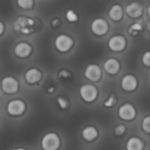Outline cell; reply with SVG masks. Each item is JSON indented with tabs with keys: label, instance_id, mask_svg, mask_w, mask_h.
Returning a JSON list of instances; mask_svg holds the SVG:
<instances>
[{
	"label": "cell",
	"instance_id": "6da1fadb",
	"mask_svg": "<svg viewBox=\"0 0 150 150\" xmlns=\"http://www.w3.org/2000/svg\"><path fill=\"white\" fill-rule=\"evenodd\" d=\"M13 27L16 31L19 33L29 34L33 32L34 21L33 19L27 17H19L15 20Z\"/></svg>",
	"mask_w": 150,
	"mask_h": 150
},
{
	"label": "cell",
	"instance_id": "7a4b0ae2",
	"mask_svg": "<svg viewBox=\"0 0 150 150\" xmlns=\"http://www.w3.org/2000/svg\"><path fill=\"white\" fill-rule=\"evenodd\" d=\"M41 147L44 150H57L60 147V139L57 134L49 133L41 140Z\"/></svg>",
	"mask_w": 150,
	"mask_h": 150
},
{
	"label": "cell",
	"instance_id": "3957f363",
	"mask_svg": "<svg viewBox=\"0 0 150 150\" xmlns=\"http://www.w3.org/2000/svg\"><path fill=\"white\" fill-rule=\"evenodd\" d=\"M80 95L84 101L91 102L96 99L98 96V90L93 85L84 84L80 88Z\"/></svg>",
	"mask_w": 150,
	"mask_h": 150
},
{
	"label": "cell",
	"instance_id": "277c9868",
	"mask_svg": "<svg viewBox=\"0 0 150 150\" xmlns=\"http://www.w3.org/2000/svg\"><path fill=\"white\" fill-rule=\"evenodd\" d=\"M55 47L56 48L61 52H66L68 51L73 45L72 39L65 34H61L55 39Z\"/></svg>",
	"mask_w": 150,
	"mask_h": 150
},
{
	"label": "cell",
	"instance_id": "5b68a950",
	"mask_svg": "<svg viewBox=\"0 0 150 150\" xmlns=\"http://www.w3.org/2000/svg\"><path fill=\"white\" fill-rule=\"evenodd\" d=\"M1 86L5 93L11 94V93H15L18 91V83L15 78L11 76H6L2 80Z\"/></svg>",
	"mask_w": 150,
	"mask_h": 150
},
{
	"label": "cell",
	"instance_id": "8992f818",
	"mask_svg": "<svg viewBox=\"0 0 150 150\" xmlns=\"http://www.w3.org/2000/svg\"><path fill=\"white\" fill-rule=\"evenodd\" d=\"M109 25L103 18H96L91 23V31L97 35H104L107 33Z\"/></svg>",
	"mask_w": 150,
	"mask_h": 150
},
{
	"label": "cell",
	"instance_id": "52a82bcc",
	"mask_svg": "<svg viewBox=\"0 0 150 150\" xmlns=\"http://www.w3.org/2000/svg\"><path fill=\"white\" fill-rule=\"evenodd\" d=\"M25 109V103L21 100H12L7 105V112L13 116L21 115Z\"/></svg>",
	"mask_w": 150,
	"mask_h": 150
},
{
	"label": "cell",
	"instance_id": "ba28073f",
	"mask_svg": "<svg viewBox=\"0 0 150 150\" xmlns=\"http://www.w3.org/2000/svg\"><path fill=\"white\" fill-rule=\"evenodd\" d=\"M135 109L131 104H125L119 109V116L124 120H131L135 117Z\"/></svg>",
	"mask_w": 150,
	"mask_h": 150
},
{
	"label": "cell",
	"instance_id": "9c48e42d",
	"mask_svg": "<svg viewBox=\"0 0 150 150\" xmlns=\"http://www.w3.org/2000/svg\"><path fill=\"white\" fill-rule=\"evenodd\" d=\"M108 46L112 51H115V52L121 51L126 47V39L120 35L113 36L110 39L108 42Z\"/></svg>",
	"mask_w": 150,
	"mask_h": 150
},
{
	"label": "cell",
	"instance_id": "30bf717a",
	"mask_svg": "<svg viewBox=\"0 0 150 150\" xmlns=\"http://www.w3.org/2000/svg\"><path fill=\"white\" fill-rule=\"evenodd\" d=\"M84 75H85V76L89 80L93 81V82H96V81H98L100 79V77L102 76V73H101L100 68L98 65L91 64V65H89L86 68L85 72H84Z\"/></svg>",
	"mask_w": 150,
	"mask_h": 150
},
{
	"label": "cell",
	"instance_id": "8fae6325",
	"mask_svg": "<svg viewBox=\"0 0 150 150\" xmlns=\"http://www.w3.org/2000/svg\"><path fill=\"white\" fill-rule=\"evenodd\" d=\"M121 87L127 91H132L137 87V79L133 75H127L121 80Z\"/></svg>",
	"mask_w": 150,
	"mask_h": 150
},
{
	"label": "cell",
	"instance_id": "7c38bea8",
	"mask_svg": "<svg viewBox=\"0 0 150 150\" xmlns=\"http://www.w3.org/2000/svg\"><path fill=\"white\" fill-rule=\"evenodd\" d=\"M126 11L132 18H138L142 13V6L138 2H133L127 5Z\"/></svg>",
	"mask_w": 150,
	"mask_h": 150
},
{
	"label": "cell",
	"instance_id": "4fadbf2b",
	"mask_svg": "<svg viewBox=\"0 0 150 150\" xmlns=\"http://www.w3.org/2000/svg\"><path fill=\"white\" fill-rule=\"evenodd\" d=\"M31 51L32 47L26 42H20L14 48V53L18 57H26L29 55Z\"/></svg>",
	"mask_w": 150,
	"mask_h": 150
},
{
	"label": "cell",
	"instance_id": "5bb4252c",
	"mask_svg": "<svg viewBox=\"0 0 150 150\" xmlns=\"http://www.w3.org/2000/svg\"><path fill=\"white\" fill-rule=\"evenodd\" d=\"M105 70L111 75L117 74L120 70V63L116 59H108L104 64Z\"/></svg>",
	"mask_w": 150,
	"mask_h": 150
},
{
	"label": "cell",
	"instance_id": "9a60e30c",
	"mask_svg": "<svg viewBox=\"0 0 150 150\" xmlns=\"http://www.w3.org/2000/svg\"><path fill=\"white\" fill-rule=\"evenodd\" d=\"M25 78L29 83H35L41 79V73L36 69H30L25 72Z\"/></svg>",
	"mask_w": 150,
	"mask_h": 150
},
{
	"label": "cell",
	"instance_id": "2e32d148",
	"mask_svg": "<svg viewBox=\"0 0 150 150\" xmlns=\"http://www.w3.org/2000/svg\"><path fill=\"white\" fill-rule=\"evenodd\" d=\"M82 135H83V139L85 141L91 142V141L95 140L98 137V131L93 127H85L83 130Z\"/></svg>",
	"mask_w": 150,
	"mask_h": 150
},
{
	"label": "cell",
	"instance_id": "e0dca14e",
	"mask_svg": "<svg viewBox=\"0 0 150 150\" xmlns=\"http://www.w3.org/2000/svg\"><path fill=\"white\" fill-rule=\"evenodd\" d=\"M143 143L137 137L130 138L127 142V150H142Z\"/></svg>",
	"mask_w": 150,
	"mask_h": 150
},
{
	"label": "cell",
	"instance_id": "ac0fdd59",
	"mask_svg": "<svg viewBox=\"0 0 150 150\" xmlns=\"http://www.w3.org/2000/svg\"><path fill=\"white\" fill-rule=\"evenodd\" d=\"M123 16V11L120 5L119 4H115L113 6H112V8L109 11V17L115 21L120 20Z\"/></svg>",
	"mask_w": 150,
	"mask_h": 150
},
{
	"label": "cell",
	"instance_id": "d6986e66",
	"mask_svg": "<svg viewBox=\"0 0 150 150\" xmlns=\"http://www.w3.org/2000/svg\"><path fill=\"white\" fill-rule=\"evenodd\" d=\"M17 3L23 9H30L33 4V0H17Z\"/></svg>",
	"mask_w": 150,
	"mask_h": 150
},
{
	"label": "cell",
	"instance_id": "ffe728a7",
	"mask_svg": "<svg viewBox=\"0 0 150 150\" xmlns=\"http://www.w3.org/2000/svg\"><path fill=\"white\" fill-rule=\"evenodd\" d=\"M66 18L69 22H76L78 18L76 13L73 10H69L66 13Z\"/></svg>",
	"mask_w": 150,
	"mask_h": 150
},
{
	"label": "cell",
	"instance_id": "44dd1931",
	"mask_svg": "<svg viewBox=\"0 0 150 150\" xmlns=\"http://www.w3.org/2000/svg\"><path fill=\"white\" fill-rule=\"evenodd\" d=\"M116 103H117V98H116V97L112 94V95H111V96L105 101L104 105H105V106H106V107H112V106H113Z\"/></svg>",
	"mask_w": 150,
	"mask_h": 150
},
{
	"label": "cell",
	"instance_id": "7402d4cb",
	"mask_svg": "<svg viewBox=\"0 0 150 150\" xmlns=\"http://www.w3.org/2000/svg\"><path fill=\"white\" fill-rule=\"evenodd\" d=\"M142 25H141V24H139V23H135V24H133V25L129 27L128 32H129L130 33L135 34V33H137V32L142 31Z\"/></svg>",
	"mask_w": 150,
	"mask_h": 150
},
{
	"label": "cell",
	"instance_id": "603a6c76",
	"mask_svg": "<svg viewBox=\"0 0 150 150\" xmlns=\"http://www.w3.org/2000/svg\"><path fill=\"white\" fill-rule=\"evenodd\" d=\"M142 128L144 129V131L146 133H149L150 132V117L149 116H147L143 121H142Z\"/></svg>",
	"mask_w": 150,
	"mask_h": 150
},
{
	"label": "cell",
	"instance_id": "cb8c5ba5",
	"mask_svg": "<svg viewBox=\"0 0 150 150\" xmlns=\"http://www.w3.org/2000/svg\"><path fill=\"white\" fill-rule=\"evenodd\" d=\"M57 102H58V105H60V107L62 108V109H66L68 107V105H69L68 101L64 98H62V97L57 98Z\"/></svg>",
	"mask_w": 150,
	"mask_h": 150
},
{
	"label": "cell",
	"instance_id": "d4e9b609",
	"mask_svg": "<svg viewBox=\"0 0 150 150\" xmlns=\"http://www.w3.org/2000/svg\"><path fill=\"white\" fill-rule=\"evenodd\" d=\"M126 132V127L125 125H120L115 128V134L119 136L122 135Z\"/></svg>",
	"mask_w": 150,
	"mask_h": 150
},
{
	"label": "cell",
	"instance_id": "484cf974",
	"mask_svg": "<svg viewBox=\"0 0 150 150\" xmlns=\"http://www.w3.org/2000/svg\"><path fill=\"white\" fill-rule=\"evenodd\" d=\"M142 61H143V62H144V64H145V65H147V66H149L150 65V53L149 52H147V53H145V54L143 55Z\"/></svg>",
	"mask_w": 150,
	"mask_h": 150
},
{
	"label": "cell",
	"instance_id": "4316f807",
	"mask_svg": "<svg viewBox=\"0 0 150 150\" xmlns=\"http://www.w3.org/2000/svg\"><path fill=\"white\" fill-rule=\"evenodd\" d=\"M4 24L0 21V35H1L2 33L4 32Z\"/></svg>",
	"mask_w": 150,
	"mask_h": 150
},
{
	"label": "cell",
	"instance_id": "83f0119b",
	"mask_svg": "<svg viewBox=\"0 0 150 150\" xmlns=\"http://www.w3.org/2000/svg\"><path fill=\"white\" fill-rule=\"evenodd\" d=\"M53 91H54V88H53V87H52L51 89L48 90V92H53Z\"/></svg>",
	"mask_w": 150,
	"mask_h": 150
},
{
	"label": "cell",
	"instance_id": "f1b7e54d",
	"mask_svg": "<svg viewBox=\"0 0 150 150\" xmlns=\"http://www.w3.org/2000/svg\"><path fill=\"white\" fill-rule=\"evenodd\" d=\"M12 150H25V149H12Z\"/></svg>",
	"mask_w": 150,
	"mask_h": 150
}]
</instances>
